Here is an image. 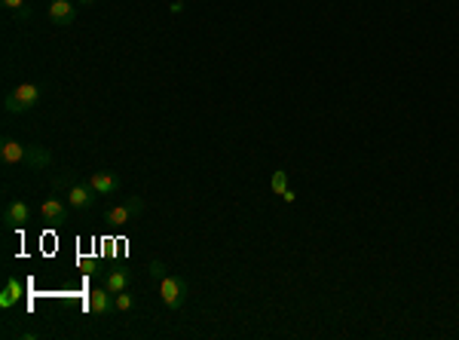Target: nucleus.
I'll use <instances>...</instances> for the list:
<instances>
[{"instance_id":"obj_15","label":"nucleus","mask_w":459,"mask_h":340,"mask_svg":"<svg viewBox=\"0 0 459 340\" xmlns=\"http://www.w3.org/2000/svg\"><path fill=\"white\" fill-rule=\"evenodd\" d=\"M0 4H4V6L9 9V13H16V16H19V13H22V9L28 6V0H0Z\"/></svg>"},{"instance_id":"obj_8","label":"nucleus","mask_w":459,"mask_h":340,"mask_svg":"<svg viewBox=\"0 0 459 340\" xmlns=\"http://www.w3.org/2000/svg\"><path fill=\"white\" fill-rule=\"evenodd\" d=\"M25 157H28V144H19L13 138L0 141V163L4 166H25Z\"/></svg>"},{"instance_id":"obj_11","label":"nucleus","mask_w":459,"mask_h":340,"mask_svg":"<svg viewBox=\"0 0 459 340\" xmlns=\"http://www.w3.org/2000/svg\"><path fill=\"white\" fill-rule=\"evenodd\" d=\"M19 297H22V282H19L16 276H9L4 292H0V310H13V306L19 304Z\"/></svg>"},{"instance_id":"obj_16","label":"nucleus","mask_w":459,"mask_h":340,"mask_svg":"<svg viewBox=\"0 0 459 340\" xmlns=\"http://www.w3.org/2000/svg\"><path fill=\"white\" fill-rule=\"evenodd\" d=\"M117 310H120V313H129V310H132V297H129L126 292L117 294Z\"/></svg>"},{"instance_id":"obj_2","label":"nucleus","mask_w":459,"mask_h":340,"mask_svg":"<svg viewBox=\"0 0 459 340\" xmlns=\"http://www.w3.org/2000/svg\"><path fill=\"white\" fill-rule=\"evenodd\" d=\"M159 297H162V304H166V310H181L184 301H187V282H184L181 276L166 273L159 279Z\"/></svg>"},{"instance_id":"obj_17","label":"nucleus","mask_w":459,"mask_h":340,"mask_svg":"<svg viewBox=\"0 0 459 340\" xmlns=\"http://www.w3.org/2000/svg\"><path fill=\"white\" fill-rule=\"evenodd\" d=\"M150 276L162 279V276H166V264H162V261H150Z\"/></svg>"},{"instance_id":"obj_1","label":"nucleus","mask_w":459,"mask_h":340,"mask_svg":"<svg viewBox=\"0 0 459 340\" xmlns=\"http://www.w3.org/2000/svg\"><path fill=\"white\" fill-rule=\"evenodd\" d=\"M40 101V86L37 83H19L4 96V110L6 113H28L34 110Z\"/></svg>"},{"instance_id":"obj_19","label":"nucleus","mask_w":459,"mask_h":340,"mask_svg":"<svg viewBox=\"0 0 459 340\" xmlns=\"http://www.w3.org/2000/svg\"><path fill=\"white\" fill-rule=\"evenodd\" d=\"M80 4H86V6H92V4H98V0H80Z\"/></svg>"},{"instance_id":"obj_13","label":"nucleus","mask_w":459,"mask_h":340,"mask_svg":"<svg viewBox=\"0 0 459 340\" xmlns=\"http://www.w3.org/2000/svg\"><path fill=\"white\" fill-rule=\"evenodd\" d=\"M129 282H132L129 270H110V273L105 276V288H107V292H114V294L126 292V288H129Z\"/></svg>"},{"instance_id":"obj_18","label":"nucleus","mask_w":459,"mask_h":340,"mask_svg":"<svg viewBox=\"0 0 459 340\" xmlns=\"http://www.w3.org/2000/svg\"><path fill=\"white\" fill-rule=\"evenodd\" d=\"M37 337H40L37 331H25V334H22V340H37Z\"/></svg>"},{"instance_id":"obj_12","label":"nucleus","mask_w":459,"mask_h":340,"mask_svg":"<svg viewBox=\"0 0 459 340\" xmlns=\"http://www.w3.org/2000/svg\"><path fill=\"white\" fill-rule=\"evenodd\" d=\"M25 166H31V169H46V166H53V153H49L46 148H34V144H28Z\"/></svg>"},{"instance_id":"obj_9","label":"nucleus","mask_w":459,"mask_h":340,"mask_svg":"<svg viewBox=\"0 0 459 340\" xmlns=\"http://www.w3.org/2000/svg\"><path fill=\"white\" fill-rule=\"evenodd\" d=\"M74 19H77V6L70 0H53L49 4V22L53 25L68 28V25H74Z\"/></svg>"},{"instance_id":"obj_7","label":"nucleus","mask_w":459,"mask_h":340,"mask_svg":"<svg viewBox=\"0 0 459 340\" xmlns=\"http://www.w3.org/2000/svg\"><path fill=\"white\" fill-rule=\"evenodd\" d=\"M89 310L95 316H110L117 313V294L107 292V288H92L89 294Z\"/></svg>"},{"instance_id":"obj_6","label":"nucleus","mask_w":459,"mask_h":340,"mask_svg":"<svg viewBox=\"0 0 459 340\" xmlns=\"http://www.w3.org/2000/svg\"><path fill=\"white\" fill-rule=\"evenodd\" d=\"M28 218H31L28 202H22V200L6 202V209H4V227L6 230H22V227L28 224Z\"/></svg>"},{"instance_id":"obj_3","label":"nucleus","mask_w":459,"mask_h":340,"mask_svg":"<svg viewBox=\"0 0 459 340\" xmlns=\"http://www.w3.org/2000/svg\"><path fill=\"white\" fill-rule=\"evenodd\" d=\"M141 212H144V202H141V197H132V200H126V202L114 205V209H107V212H105V221H107L110 227H122V224H132V221H135Z\"/></svg>"},{"instance_id":"obj_5","label":"nucleus","mask_w":459,"mask_h":340,"mask_svg":"<svg viewBox=\"0 0 459 340\" xmlns=\"http://www.w3.org/2000/svg\"><path fill=\"white\" fill-rule=\"evenodd\" d=\"M92 193L95 190L89 187V181H74L68 187V205L70 209H77V212H86V209H92V202H95Z\"/></svg>"},{"instance_id":"obj_4","label":"nucleus","mask_w":459,"mask_h":340,"mask_svg":"<svg viewBox=\"0 0 459 340\" xmlns=\"http://www.w3.org/2000/svg\"><path fill=\"white\" fill-rule=\"evenodd\" d=\"M86 181H89V187L95 190L98 197H110V193H117V190H120V175H117V172H107V169L92 172Z\"/></svg>"},{"instance_id":"obj_10","label":"nucleus","mask_w":459,"mask_h":340,"mask_svg":"<svg viewBox=\"0 0 459 340\" xmlns=\"http://www.w3.org/2000/svg\"><path fill=\"white\" fill-rule=\"evenodd\" d=\"M68 209H70V205H65V202L56 200V197H49V200L40 202V218L53 221V224H61V221H68Z\"/></svg>"},{"instance_id":"obj_14","label":"nucleus","mask_w":459,"mask_h":340,"mask_svg":"<svg viewBox=\"0 0 459 340\" xmlns=\"http://www.w3.org/2000/svg\"><path fill=\"white\" fill-rule=\"evenodd\" d=\"M270 187H273V193H279V197H285V193L291 190V187H288V172H285V169H275V172H273Z\"/></svg>"}]
</instances>
